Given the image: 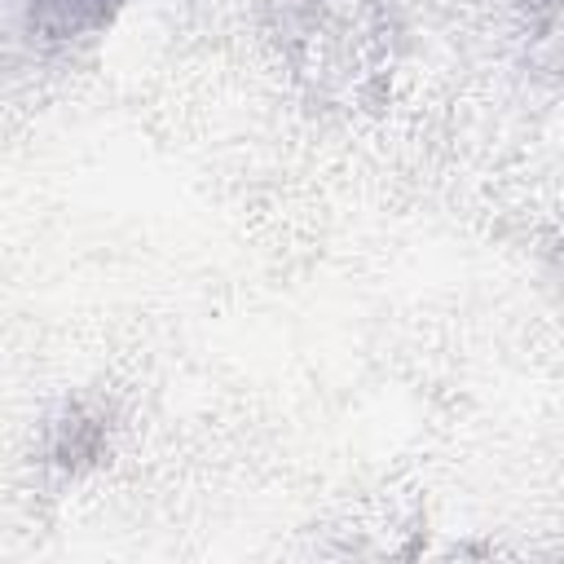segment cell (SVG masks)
<instances>
[{
  "mask_svg": "<svg viewBox=\"0 0 564 564\" xmlns=\"http://www.w3.org/2000/svg\"><path fill=\"white\" fill-rule=\"evenodd\" d=\"M132 4L141 0H9V26L31 57L57 62L101 44Z\"/></svg>",
  "mask_w": 564,
  "mask_h": 564,
  "instance_id": "cell-2",
  "label": "cell"
},
{
  "mask_svg": "<svg viewBox=\"0 0 564 564\" xmlns=\"http://www.w3.org/2000/svg\"><path fill=\"white\" fill-rule=\"evenodd\" d=\"M119 432H123V419L106 392H70L44 414L31 458L44 480L79 485L115 458Z\"/></svg>",
  "mask_w": 564,
  "mask_h": 564,
  "instance_id": "cell-1",
  "label": "cell"
},
{
  "mask_svg": "<svg viewBox=\"0 0 564 564\" xmlns=\"http://www.w3.org/2000/svg\"><path fill=\"white\" fill-rule=\"evenodd\" d=\"M516 9H524L533 22H564V0H511Z\"/></svg>",
  "mask_w": 564,
  "mask_h": 564,
  "instance_id": "cell-3",
  "label": "cell"
}]
</instances>
